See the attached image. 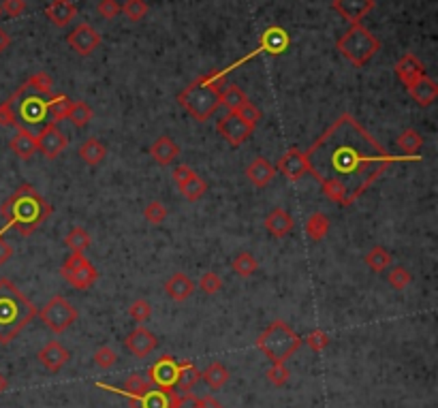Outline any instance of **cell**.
I'll return each instance as SVG.
<instances>
[{
    "mask_svg": "<svg viewBox=\"0 0 438 408\" xmlns=\"http://www.w3.org/2000/svg\"><path fill=\"white\" fill-rule=\"evenodd\" d=\"M66 43L75 51V54L90 56L92 51L101 45V34L90 24H79L66 34Z\"/></svg>",
    "mask_w": 438,
    "mask_h": 408,
    "instance_id": "7c38bea8",
    "label": "cell"
},
{
    "mask_svg": "<svg viewBox=\"0 0 438 408\" xmlns=\"http://www.w3.org/2000/svg\"><path fill=\"white\" fill-rule=\"evenodd\" d=\"M394 71H396V77L400 79V84H404L407 88L413 86L417 79H422V77L428 75L426 73V64L419 60L417 56H413V54H404V56H402L396 62Z\"/></svg>",
    "mask_w": 438,
    "mask_h": 408,
    "instance_id": "e0dca14e",
    "label": "cell"
},
{
    "mask_svg": "<svg viewBox=\"0 0 438 408\" xmlns=\"http://www.w3.org/2000/svg\"><path fill=\"white\" fill-rule=\"evenodd\" d=\"M5 389H7V379H5L3 374H0V394H3Z\"/></svg>",
    "mask_w": 438,
    "mask_h": 408,
    "instance_id": "91938a15",
    "label": "cell"
},
{
    "mask_svg": "<svg viewBox=\"0 0 438 408\" xmlns=\"http://www.w3.org/2000/svg\"><path fill=\"white\" fill-rule=\"evenodd\" d=\"M304 342H306L314 353H321V350H325V348L329 346V335H327L323 329H312Z\"/></svg>",
    "mask_w": 438,
    "mask_h": 408,
    "instance_id": "681fc988",
    "label": "cell"
},
{
    "mask_svg": "<svg viewBox=\"0 0 438 408\" xmlns=\"http://www.w3.org/2000/svg\"><path fill=\"white\" fill-rule=\"evenodd\" d=\"M120 7H122L125 17L131 22H142L148 13V5L144 0H125V5H120Z\"/></svg>",
    "mask_w": 438,
    "mask_h": 408,
    "instance_id": "b9f144b4",
    "label": "cell"
},
{
    "mask_svg": "<svg viewBox=\"0 0 438 408\" xmlns=\"http://www.w3.org/2000/svg\"><path fill=\"white\" fill-rule=\"evenodd\" d=\"M233 270L237 276L242 278H248L253 274L259 272V261L250 255V253H240L235 259H233Z\"/></svg>",
    "mask_w": 438,
    "mask_h": 408,
    "instance_id": "f35d334b",
    "label": "cell"
},
{
    "mask_svg": "<svg viewBox=\"0 0 438 408\" xmlns=\"http://www.w3.org/2000/svg\"><path fill=\"white\" fill-rule=\"evenodd\" d=\"M129 316L135 318L137 323H146L148 318L152 316V306L148 304L146 299H135L133 304L129 306Z\"/></svg>",
    "mask_w": 438,
    "mask_h": 408,
    "instance_id": "f6af8a7d",
    "label": "cell"
},
{
    "mask_svg": "<svg viewBox=\"0 0 438 408\" xmlns=\"http://www.w3.org/2000/svg\"><path fill=\"white\" fill-rule=\"evenodd\" d=\"M173 408H199V398L186 392L184 396H178Z\"/></svg>",
    "mask_w": 438,
    "mask_h": 408,
    "instance_id": "11a10c76",
    "label": "cell"
},
{
    "mask_svg": "<svg viewBox=\"0 0 438 408\" xmlns=\"http://www.w3.org/2000/svg\"><path fill=\"white\" fill-rule=\"evenodd\" d=\"M374 5H376L374 0H334L331 9L348 24H359L363 17L374 9Z\"/></svg>",
    "mask_w": 438,
    "mask_h": 408,
    "instance_id": "5bb4252c",
    "label": "cell"
},
{
    "mask_svg": "<svg viewBox=\"0 0 438 408\" xmlns=\"http://www.w3.org/2000/svg\"><path fill=\"white\" fill-rule=\"evenodd\" d=\"M246 177L250 180V184H255L257 188H263V186H268L274 177H276V167L266 161V158H255V161L248 165L246 169Z\"/></svg>",
    "mask_w": 438,
    "mask_h": 408,
    "instance_id": "cb8c5ba5",
    "label": "cell"
},
{
    "mask_svg": "<svg viewBox=\"0 0 438 408\" xmlns=\"http://www.w3.org/2000/svg\"><path fill=\"white\" fill-rule=\"evenodd\" d=\"M47 99L34 92L30 86L22 84L11 99L0 103V127L28 129L43 124L47 118Z\"/></svg>",
    "mask_w": 438,
    "mask_h": 408,
    "instance_id": "277c9868",
    "label": "cell"
},
{
    "mask_svg": "<svg viewBox=\"0 0 438 408\" xmlns=\"http://www.w3.org/2000/svg\"><path fill=\"white\" fill-rule=\"evenodd\" d=\"M64 242H66V246L71 248L73 253H81V255H83L86 248H90V244H92L90 233H88L83 227H73L71 231H68V235H66Z\"/></svg>",
    "mask_w": 438,
    "mask_h": 408,
    "instance_id": "74e56055",
    "label": "cell"
},
{
    "mask_svg": "<svg viewBox=\"0 0 438 408\" xmlns=\"http://www.w3.org/2000/svg\"><path fill=\"white\" fill-rule=\"evenodd\" d=\"M37 316V306L9 278H0V344L13 342Z\"/></svg>",
    "mask_w": 438,
    "mask_h": 408,
    "instance_id": "3957f363",
    "label": "cell"
},
{
    "mask_svg": "<svg viewBox=\"0 0 438 408\" xmlns=\"http://www.w3.org/2000/svg\"><path fill=\"white\" fill-rule=\"evenodd\" d=\"M0 17H3V9H0Z\"/></svg>",
    "mask_w": 438,
    "mask_h": 408,
    "instance_id": "94428289",
    "label": "cell"
},
{
    "mask_svg": "<svg viewBox=\"0 0 438 408\" xmlns=\"http://www.w3.org/2000/svg\"><path fill=\"white\" fill-rule=\"evenodd\" d=\"M51 212H54V207L41 197L37 188L30 184H22L0 205V214L7 222L0 229V235L9 231V229H15L20 235H32L51 216Z\"/></svg>",
    "mask_w": 438,
    "mask_h": 408,
    "instance_id": "7a4b0ae2",
    "label": "cell"
},
{
    "mask_svg": "<svg viewBox=\"0 0 438 408\" xmlns=\"http://www.w3.org/2000/svg\"><path fill=\"white\" fill-rule=\"evenodd\" d=\"M201 379L205 381V385L209 389H220L227 385V381H229V370H227L220 361H214L201 372Z\"/></svg>",
    "mask_w": 438,
    "mask_h": 408,
    "instance_id": "f1b7e54d",
    "label": "cell"
},
{
    "mask_svg": "<svg viewBox=\"0 0 438 408\" xmlns=\"http://www.w3.org/2000/svg\"><path fill=\"white\" fill-rule=\"evenodd\" d=\"M96 9H99L101 17H105V20H114V17H118L122 13V7H120L118 0H101Z\"/></svg>",
    "mask_w": 438,
    "mask_h": 408,
    "instance_id": "816d5d0a",
    "label": "cell"
},
{
    "mask_svg": "<svg viewBox=\"0 0 438 408\" xmlns=\"http://www.w3.org/2000/svg\"><path fill=\"white\" fill-rule=\"evenodd\" d=\"M66 146H68V139L56 127V122H47L41 129V133L37 135V150L47 158V161H56V158L62 154V150H66Z\"/></svg>",
    "mask_w": 438,
    "mask_h": 408,
    "instance_id": "30bf717a",
    "label": "cell"
},
{
    "mask_svg": "<svg viewBox=\"0 0 438 408\" xmlns=\"http://www.w3.org/2000/svg\"><path fill=\"white\" fill-rule=\"evenodd\" d=\"M407 90L413 97V101L417 105H422V107H430V105L438 99V84L428 75L422 77V79H417L413 86L407 88Z\"/></svg>",
    "mask_w": 438,
    "mask_h": 408,
    "instance_id": "44dd1931",
    "label": "cell"
},
{
    "mask_svg": "<svg viewBox=\"0 0 438 408\" xmlns=\"http://www.w3.org/2000/svg\"><path fill=\"white\" fill-rule=\"evenodd\" d=\"M302 344H304V340L285 321L272 323L257 338V348L266 355L272 364H285Z\"/></svg>",
    "mask_w": 438,
    "mask_h": 408,
    "instance_id": "8992f818",
    "label": "cell"
},
{
    "mask_svg": "<svg viewBox=\"0 0 438 408\" xmlns=\"http://www.w3.org/2000/svg\"><path fill=\"white\" fill-rule=\"evenodd\" d=\"M422 146H424V137L419 135L415 129L402 131L398 137V150L404 152V154H417L419 150H422Z\"/></svg>",
    "mask_w": 438,
    "mask_h": 408,
    "instance_id": "d590c367",
    "label": "cell"
},
{
    "mask_svg": "<svg viewBox=\"0 0 438 408\" xmlns=\"http://www.w3.org/2000/svg\"><path fill=\"white\" fill-rule=\"evenodd\" d=\"M248 101V97L244 94V90L240 86H235V84H224L222 86V92H220V105H224L227 110H229L231 114L233 112H237V107L240 105H244Z\"/></svg>",
    "mask_w": 438,
    "mask_h": 408,
    "instance_id": "4dcf8cb0",
    "label": "cell"
},
{
    "mask_svg": "<svg viewBox=\"0 0 438 408\" xmlns=\"http://www.w3.org/2000/svg\"><path fill=\"white\" fill-rule=\"evenodd\" d=\"M224 86V75L209 73L186 86L178 94V103L199 122H207L220 107V92Z\"/></svg>",
    "mask_w": 438,
    "mask_h": 408,
    "instance_id": "5b68a950",
    "label": "cell"
},
{
    "mask_svg": "<svg viewBox=\"0 0 438 408\" xmlns=\"http://www.w3.org/2000/svg\"><path fill=\"white\" fill-rule=\"evenodd\" d=\"M276 173H283L287 180L291 182H297L304 173H308L306 169V158H304V152L297 150V148H291L287 150L283 156H280V161L276 165Z\"/></svg>",
    "mask_w": 438,
    "mask_h": 408,
    "instance_id": "2e32d148",
    "label": "cell"
},
{
    "mask_svg": "<svg viewBox=\"0 0 438 408\" xmlns=\"http://www.w3.org/2000/svg\"><path fill=\"white\" fill-rule=\"evenodd\" d=\"M11 257H13V248L3 240V235H0V268H3Z\"/></svg>",
    "mask_w": 438,
    "mask_h": 408,
    "instance_id": "9f6ffc18",
    "label": "cell"
},
{
    "mask_svg": "<svg viewBox=\"0 0 438 408\" xmlns=\"http://www.w3.org/2000/svg\"><path fill=\"white\" fill-rule=\"evenodd\" d=\"M125 346L129 348V353H133L135 357H148V355L152 350H156V346H159V338L146 327H137L133 329L129 335H127V340H125Z\"/></svg>",
    "mask_w": 438,
    "mask_h": 408,
    "instance_id": "9a60e30c",
    "label": "cell"
},
{
    "mask_svg": "<svg viewBox=\"0 0 438 408\" xmlns=\"http://www.w3.org/2000/svg\"><path fill=\"white\" fill-rule=\"evenodd\" d=\"M26 86H30L34 92H39L43 97H51V92H54V79H51V75H47L45 71H39V73H34Z\"/></svg>",
    "mask_w": 438,
    "mask_h": 408,
    "instance_id": "60d3db41",
    "label": "cell"
},
{
    "mask_svg": "<svg viewBox=\"0 0 438 408\" xmlns=\"http://www.w3.org/2000/svg\"><path fill=\"white\" fill-rule=\"evenodd\" d=\"M233 114H237L244 122L246 124H250V127L255 129L257 124H259V120H261V112H259V107L255 103H250V101H246L244 105H240L237 107V112H233Z\"/></svg>",
    "mask_w": 438,
    "mask_h": 408,
    "instance_id": "7dc6e473",
    "label": "cell"
},
{
    "mask_svg": "<svg viewBox=\"0 0 438 408\" xmlns=\"http://www.w3.org/2000/svg\"><path fill=\"white\" fill-rule=\"evenodd\" d=\"M39 316H41V321L54 333H62V331H66L68 327H71L77 321V310H75V306L66 297L54 295L41 308Z\"/></svg>",
    "mask_w": 438,
    "mask_h": 408,
    "instance_id": "ba28073f",
    "label": "cell"
},
{
    "mask_svg": "<svg viewBox=\"0 0 438 408\" xmlns=\"http://www.w3.org/2000/svg\"><path fill=\"white\" fill-rule=\"evenodd\" d=\"M387 280H389V285L394 289L402 291L413 282V274L407 268H402V265H396V268H391V272L387 274Z\"/></svg>",
    "mask_w": 438,
    "mask_h": 408,
    "instance_id": "7bdbcfd3",
    "label": "cell"
},
{
    "mask_svg": "<svg viewBox=\"0 0 438 408\" xmlns=\"http://www.w3.org/2000/svg\"><path fill=\"white\" fill-rule=\"evenodd\" d=\"M45 15H47V20L54 24V26L66 28L68 24L75 20L77 7L71 3V0H51L49 7L45 9Z\"/></svg>",
    "mask_w": 438,
    "mask_h": 408,
    "instance_id": "ffe728a7",
    "label": "cell"
},
{
    "mask_svg": "<svg viewBox=\"0 0 438 408\" xmlns=\"http://www.w3.org/2000/svg\"><path fill=\"white\" fill-rule=\"evenodd\" d=\"M253 127L244 122L237 114H227L224 118L218 120V133L224 137V141L233 148H240L242 144H246L253 135Z\"/></svg>",
    "mask_w": 438,
    "mask_h": 408,
    "instance_id": "8fae6325",
    "label": "cell"
},
{
    "mask_svg": "<svg viewBox=\"0 0 438 408\" xmlns=\"http://www.w3.org/2000/svg\"><path fill=\"white\" fill-rule=\"evenodd\" d=\"M9 45H11V37L7 34V30H5V28H0V54H3V51H5Z\"/></svg>",
    "mask_w": 438,
    "mask_h": 408,
    "instance_id": "680465c9",
    "label": "cell"
},
{
    "mask_svg": "<svg viewBox=\"0 0 438 408\" xmlns=\"http://www.w3.org/2000/svg\"><path fill=\"white\" fill-rule=\"evenodd\" d=\"M336 47L350 64L361 68L376 56V51L381 49V41L361 24H350V28L338 39Z\"/></svg>",
    "mask_w": 438,
    "mask_h": 408,
    "instance_id": "52a82bcc",
    "label": "cell"
},
{
    "mask_svg": "<svg viewBox=\"0 0 438 408\" xmlns=\"http://www.w3.org/2000/svg\"><path fill=\"white\" fill-rule=\"evenodd\" d=\"M180 394H175V389H148V392L133 400L131 404L135 408H173L175 400Z\"/></svg>",
    "mask_w": 438,
    "mask_h": 408,
    "instance_id": "d6986e66",
    "label": "cell"
},
{
    "mask_svg": "<svg viewBox=\"0 0 438 408\" xmlns=\"http://www.w3.org/2000/svg\"><path fill=\"white\" fill-rule=\"evenodd\" d=\"M199 408H224V406L216 398L205 396V398H199Z\"/></svg>",
    "mask_w": 438,
    "mask_h": 408,
    "instance_id": "6f0895ef",
    "label": "cell"
},
{
    "mask_svg": "<svg viewBox=\"0 0 438 408\" xmlns=\"http://www.w3.org/2000/svg\"><path fill=\"white\" fill-rule=\"evenodd\" d=\"M99 387L107 389V392H118L120 396L129 398L131 402H133V400H137V398H142V396L148 392V389H150L148 381H146L142 374H131V377H127L125 385H122L120 389H114V387H107V385H101V383H99Z\"/></svg>",
    "mask_w": 438,
    "mask_h": 408,
    "instance_id": "4316f807",
    "label": "cell"
},
{
    "mask_svg": "<svg viewBox=\"0 0 438 408\" xmlns=\"http://www.w3.org/2000/svg\"><path fill=\"white\" fill-rule=\"evenodd\" d=\"M201 379V372L195 368V364L192 361H182L180 364V370H178V381H175V387H180L182 392H190L192 385L199 383Z\"/></svg>",
    "mask_w": 438,
    "mask_h": 408,
    "instance_id": "d6a6232c",
    "label": "cell"
},
{
    "mask_svg": "<svg viewBox=\"0 0 438 408\" xmlns=\"http://www.w3.org/2000/svg\"><path fill=\"white\" fill-rule=\"evenodd\" d=\"M60 274L68 285L79 289V291L90 289L99 278L96 268L81 253H73L71 257H68L60 268Z\"/></svg>",
    "mask_w": 438,
    "mask_h": 408,
    "instance_id": "9c48e42d",
    "label": "cell"
},
{
    "mask_svg": "<svg viewBox=\"0 0 438 408\" xmlns=\"http://www.w3.org/2000/svg\"><path fill=\"white\" fill-rule=\"evenodd\" d=\"M391 253L383 246H374L370 253L365 255V265L374 272H385L391 265Z\"/></svg>",
    "mask_w": 438,
    "mask_h": 408,
    "instance_id": "836d02e7",
    "label": "cell"
},
{
    "mask_svg": "<svg viewBox=\"0 0 438 408\" xmlns=\"http://www.w3.org/2000/svg\"><path fill=\"white\" fill-rule=\"evenodd\" d=\"M263 225H266V229L274 238H285V235H289L293 231L295 220H293V216L289 214L287 209L276 207L266 216V222H263Z\"/></svg>",
    "mask_w": 438,
    "mask_h": 408,
    "instance_id": "7402d4cb",
    "label": "cell"
},
{
    "mask_svg": "<svg viewBox=\"0 0 438 408\" xmlns=\"http://www.w3.org/2000/svg\"><path fill=\"white\" fill-rule=\"evenodd\" d=\"M263 43H266L270 54H283L289 45V34L280 28H270L266 32V37H263Z\"/></svg>",
    "mask_w": 438,
    "mask_h": 408,
    "instance_id": "8d00e7d4",
    "label": "cell"
},
{
    "mask_svg": "<svg viewBox=\"0 0 438 408\" xmlns=\"http://www.w3.org/2000/svg\"><path fill=\"white\" fill-rule=\"evenodd\" d=\"M192 175H195V171H192L188 165H178V167L173 169V182L178 184V188H180V186H184L190 180Z\"/></svg>",
    "mask_w": 438,
    "mask_h": 408,
    "instance_id": "db71d44e",
    "label": "cell"
},
{
    "mask_svg": "<svg viewBox=\"0 0 438 408\" xmlns=\"http://www.w3.org/2000/svg\"><path fill=\"white\" fill-rule=\"evenodd\" d=\"M66 120H71V124H73L75 129H86L88 124H90V120H92L90 105H88L86 101H73L71 112H68Z\"/></svg>",
    "mask_w": 438,
    "mask_h": 408,
    "instance_id": "e575fe53",
    "label": "cell"
},
{
    "mask_svg": "<svg viewBox=\"0 0 438 408\" xmlns=\"http://www.w3.org/2000/svg\"><path fill=\"white\" fill-rule=\"evenodd\" d=\"M199 287H201V291H203L205 295H214V293L222 291V280H220V276L214 274V272H205V274L201 276V280H199Z\"/></svg>",
    "mask_w": 438,
    "mask_h": 408,
    "instance_id": "c3c4849f",
    "label": "cell"
},
{
    "mask_svg": "<svg viewBox=\"0 0 438 408\" xmlns=\"http://www.w3.org/2000/svg\"><path fill=\"white\" fill-rule=\"evenodd\" d=\"M150 154H152V158L159 165H171L175 158L180 156V146L175 144V141L171 139V137H167V135H163V137H159L152 144V148H150Z\"/></svg>",
    "mask_w": 438,
    "mask_h": 408,
    "instance_id": "603a6c76",
    "label": "cell"
},
{
    "mask_svg": "<svg viewBox=\"0 0 438 408\" xmlns=\"http://www.w3.org/2000/svg\"><path fill=\"white\" fill-rule=\"evenodd\" d=\"M92 361L94 366L103 368V370H110L116 361H118V353L110 346H101L94 355H92Z\"/></svg>",
    "mask_w": 438,
    "mask_h": 408,
    "instance_id": "bcb514c9",
    "label": "cell"
},
{
    "mask_svg": "<svg viewBox=\"0 0 438 408\" xmlns=\"http://www.w3.org/2000/svg\"><path fill=\"white\" fill-rule=\"evenodd\" d=\"M308 173L323 194L342 207L353 205L402 158L391 156L350 114L338 116L304 152Z\"/></svg>",
    "mask_w": 438,
    "mask_h": 408,
    "instance_id": "6da1fadb",
    "label": "cell"
},
{
    "mask_svg": "<svg viewBox=\"0 0 438 408\" xmlns=\"http://www.w3.org/2000/svg\"><path fill=\"white\" fill-rule=\"evenodd\" d=\"M9 146L13 150V154H17L22 161H28V158L34 156L37 152V135H32V131L28 129H17L15 137H11Z\"/></svg>",
    "mask_w": 438,
    "mask_h": 408,
    "instance_id": "d4e9b609",
    "label": "cell"
},
{
    "mask_svg": "<svg viewBox=\"0 0 438 408\" xmlns=\"http://www.w3.org/2000/svg\"><path fill=\"white\" fill-rule=\"evenodd\" d=\"M329 231V218L321 212H314L306 220V233L312 242H321Z\"/></svg>",
    "mask_w": 438,
    "mask_h": 408,
    "instance_id": "1f68e13d",
    "label": "cell"
},
{
    "mask_svg": "<svg viewBox=\"0 0 438 408\" xmlns=\"http://www.w3.org/2000/svg\"><path fill=\"white\" fill-rule=\"evenodd\" d=\"M73 101L66 94H54L47 99V116L51 118V122H60L68 118V112H71Z\"/></svg>",
    "mask_w": 438,
    "mask_h": 408,
    "instance_id": "f546056e",
    "label": "cell"
},
{
    "mask_svg": "<svg viewBox=\"0 0 438 408\" xmlns=\"http://www.w3.org/2000/svg\"><path fill=\"white\" fill-rule=\"evenodd\" d=\"M178 370H180V361L173 359L171 355H163L159 361L150 366L148 381L154 383L159 389H175V381H178Z\"/></svg>",
    "mask_w": 438,
    "mask_h": 408,
    "instance_id": "4fadbf2b",
    "label": "cell"
},
{
    "mask_svg": "<svg viewBox=\"0 0 438 408\" xmlns=\"http://www.w3.org/2000/svg\"><path fill=\"white\" fill-rule=\"evenodd\" d=\"M68 359H71V353H68L60 342H56V340H51V342H47L41 350H39V361H41V366L45 368V370H49V372H60L66 364H68Z\"/></svg>",
    "mask_w": 438,
    "mask_h": 408,
    "instance_id": "ac0fdd59",
    "label": "cell"
},
{
    "mask_svg": "<svg viewBox=\"0 0 438 408\" xmlns=\"http://www.w3.org/2000/svg\"><path fill=\"white\" fill-rule=\"evenodd\" d=\"M79 158L86 163V165H90V167H96L101 165L105 158H107V148H105L103 141L99 139H86L81 148H79Z\"/></svg>",
    "mask_w": 438,
    "mask_h": 408,
    "instance_id": "83f0119b",
    "label": "cell"
},
{
    "mask_svg": "<svg viewBox=\"0 0 438 408\" xmlns=\"http://www.w3.org/2000/svg\"><path fill=\"white\" fill-rule=\"evenodd\" d=\"M165 291L173 301H186L192 293H195V282H192L186 274L178 272L165 282Z\"/></svg>",
    "mask_w": 438,
    "mask_h": 408,
    "instance_id": "484cf974",
    "label": "cell"
},
{
    "mask_svg": "<svg viewBox=\"0 0 438 408\" xmlns=\"http://www.w3.org/2000/svg\"><path fill=\"white\" fill-rule=\"evenodd\" d=\"M167 207L161 203V201H150L146 207H144V216L150 225H161L165 218H167Z\"/></svg>",
    "mask_w": 438,
    "mask_h": 408,
    "instance_id": "ee69618b",
    "label": "cell"
},
{
    "mask_svg": "<svg viewBox=\"0 0 438 408\" xmlns=\"http://www.w3.org/2000/svg\"><path fill=\"white\" fill-rule=\"evenodd\" d=\"M0 9H3V13L9 15V17H17V15H22L26 11V3H24V0H3Z\"/></svg>",
    "mask_w": 438,
    "mask_h": 408,
    "instance_id": "f5cc1de1",
    "label": "cell"
},
{
    "mask_svg": "<svg viewBox=\"0 0 438 408\" xmlns=\"http://www.w3.org/2000/svg\"><path fill=\"white\" fill-rule=\"evenodd\" d=\"M180 192L184 194V197H186L188 201H197V199H201L203 194L207 192V182L201 180V177L195 173L184 186H180Z\"/></svg>",
    "mask_w": 438,
    "mask_h": 408,
    "instance_id": "ab89813d",
    "label": "cell"
},
{
    "mask_svg": "<svg viewBox=\"0 0 438 408\" xmlns=\"http://www.w3.org/2000/svg\"><path fill=\"white\" fill-rule=\"evenodd\" d=\"M268 379L272 385L283 387L289 381V368L285 364H272V368L268 370Z\"/></svg>",
    "mask_w": 438,
    "mask_h": 408,
    "instance_id": "f907efd6",
    "label": "cell"
}]
</instances>
